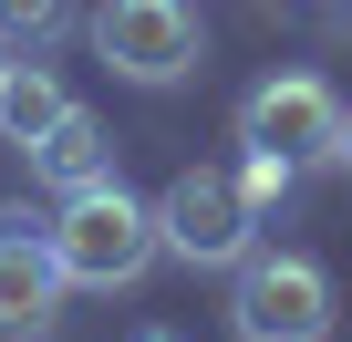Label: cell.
Listing matches in <instances>:
<instances>
[{
	"label": "cell",
	"mask_w": 352,
	"mask_h": 342,
	"mask_svg": "<svg viewBox=\"0 0 352 342\" xmlns=\"http://www.w3.org/2000/svg\"><path fill=\"white\" fill-rule=\"evenodd\" d=\"M0 73H11V42H0Z\"/></svg>",
	"instance_id": "7c38bea8"
},
{
	"label": "cell",
	"mask_w": 352,
	"mask_h": 342,
	"mask_svg": "<svg viewBox=\"0 0 352 342\" xmlns=\"http://www.w3.org/2000/svg\"><path fill=\"white\" fill-rule=\"evenodd\" d=\"M73 32V0H0V42L11 52H52Z\"/></svg>",
	"instance_id": "9c48e42d"
},
{
	"label": "cell",
	"mask_w": 352,
	"mask_h": 342,
	"mask_svg": "<svg viewBox=\"0 0 352 342\" xmlns=\"http://www.w3.org/2000/svg\"><path fill=\"white\" fill-rule=\"evenodd\" d=\"M290 177H300V166H280V156H249V166H239V197H249V208H280V197H290Z\"/></svg>",
	"instance_id": "30bf717a"
},
{
	"label": "cell",
	"mask_w": 352,
	"mask_h": 342,
	"mask_svg": "<svg viewBox=\"0 0 352 342\" xmlns=\"http://www.w3.org/2000/svg\"><path fill=\"white\" fill-rule=\"evenodd\" d=\"M145 342H166V332H145Z\"/></svg>",
	"instance_id": "4fadbf2b"
},
{
	"label": "cell",
	"mask_w": 352,
	"mask_h": 342,
	"mask_svg": "<svg viewBox=\"0 0 352 342\" xmlns=\"http://www.w3.org/2000/svg\"><path fill=\"white\" fill-rule=\"evenodd\" d=\"M155 249H166V239H155V208H145L124 177H94V187H73V197L52 208V259H63V280H83V290L145 280Z\"/></svg>",
	"instance_id": "6da1fadb"
},
{
	"label": "cell",
	"mask_w": 352,
	"mask_h": 342,
	"mask_svg": "<svg viewBox=\"0 0 352 342\" xmlns=\"http://www.w3.org/2000/svg\"><path fill=\"white\" fill-rule=\"evenodd\" d=\"M32 177H42V187H63V197H73V187H94V177H114V135L73 104V114L32 145Z\"/></svg>",
	"instance_id": "ba28073f"
},
{
	"label": "cell",
	"mask_w": 352,
	"mask_h": 342,
	"mask_svg": "<svg viewBox=\"0 0 352 342\" xmlns=\"http://www.w3.org/2000/svg\"><path fill=\"white\" fill-rule=\"evenodd\" d=\"M228 321H239V342H321L331 332V270L300 249H249Z\"/></svg>",
	"instance_id": "7a4b0ae2"
},
{
	"label": "cell",
	"mask_w": 352,
	"mask_h": 342,
	"mask_svg": "<svg viewBox=\"0 0 352 342\" xmlns=\"http://www.w3.org/2000/svg\"><path fill=\"white\" fill-rule=\"evenodd\" d=\"M249 228H259V208L239 197V177H218V166H187V177L155 197V239L187 259V270H239L259 249Z\"/></svg>",
	"instance_id": "3957f363"
},
{
	"label": "cell",
	"mask_w": 352,
	"mask_h": 342,
	"mask_svg": "<svg viewBox=\"0 0 352 342\" xmlns=\"http://www.w3.org/2000/svg\"><path fill=\"white\" fill-rule=\"evenodd\" d=\"M331 166H342V177H352V114H342V145H331Z\"/></svg>",
	"instance_id": "8fae6325"
},
{
	"label": "cell",
	"mask_w": 352,
	"mask_h": 342,
	"mask_svg": "<svg viewBox=\"0 0 352 342\" xmlns=\"http://www.w3.org/2000/svg\"><path fill=\"white\" fill-rule=\"evenodd\" d=\"M239 145L249 156H280V166H311L342 145V94L321 73H270L249 104H239Z\"/></svg>",
	"instance_id": "5b68a950"
},
{
	"label": "cell",
	"mask_w": 352,
	"mask_h": 342,
	"mask_svg": "<svg viewBox=\"0 0 352 342\" xmlns=\"http://www.w3.org/2000/svg\"><path fill=\"white\" fill-rule=\"evenodd\" d=\"M63 114H73V94L52 83V63H42V52H11V73H0V145L32 156Z\"/></svg>",
	"instance_id": "52a82bcc"
},
{
	"label": "cell",
	"mask_w": 352,
	"mask_h": 342,
	"mask_svg": "<svg viewBox=\"0 0 352 342\" xmlns=\"http://www.w3.org/2000/svg\"><path fill=\"white\" fill-rule=\"evenodd\" d=\"M94 52L124 83H187L197 52H208V32H197L187 0H104L94 11Z\"/></svg>",
	"instance_id": "277c9868"
},
{
	"label": "cell",
	"mask_w": 352,
	"mask_h": 342,
	"mask_svg": "<svg viewBox=\"0 0 352 342\" xmlns=\"http://www.w3.org/2000/svg\"><path fill=\"white\" fill-rule=\"evenodd\" d=\"M63 259H52V228H32V218H0V332H52V311H63Z\"/></svg>",
	"instance_id": "8992f818"
}]
</instances>
